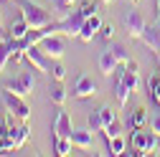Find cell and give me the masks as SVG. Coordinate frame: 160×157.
I'll return each instance as SVG.
<instances>
[{
  "instance_id": "1",
  "label": "cell",
  "mask_w": 160,
  "mask_h": 157,
  "mask_svg": "<svg viewBox=\"0 0 160 157\" xmlns=\"http://www.w3.org/2000/svg\"><path fill=\"white\" fill-rule=\"evenodd\" d=\"M18 5H21V18H23L31 28H46V26L53 23L46 8L36 5V3H28V0H18Z\"/></svg>"
},
{
  "instance_id": "2",
  "label": "cell",
  "mask_w": 160,
  "mask_h": 157,
  "mask_svg": "<svg viewBox=\"0 0 160 157\" xmlns=\"http://www.w3.org/2000/svg\"><path fill=\"white\" fill-rule=\"evenodd\" d=\"M132 150H135V155H155L158 152V134L150 129V132H145V129H135L132 132Z\"/></svg>"
},
{
  "instance_id": "3",
  "label": "cell",
  "mask_w": 160,
  "mask_h": 157,
  "mask_svg": "<svg viewBox=\"0 0 160 157\" xmlns=\"http://www.w3.org/2000/svg\"><path fill=\"white\" fill-rule=\"evenodd\" d=\"M0 99H3V104H5V109L15 117V119H21V122H26L28 117H31V107L26 104V99L23 96H18V94H13V91H8V89H3L0 91Z\"/></svg>"
},
{
  "instance_id": "4",
  "label": "cell",
  "mask_w": 160,
  "mask_h": 157,
  "mask_svg": "<svg viewBox=\"0 0 160 157\" xmlns=\"http://www.w3.org/2000/svg\"><path fill=\"white\" fill-rule=\"evenodd\" d=\"M5 89L26 99V96H28V94H33V89H36V78H33V74H31V71H23L21 76L10 78V81L5 84Z\"/></svg>"
},
{
  "instance_id": "5",
  "label": "cell",
  "mask_w": 160,
  "mask_h": 157,
  "mask_svg": "<svg viewBox=\"0 0 160 157\" xmlns=\"http://www.w3.org/2000/svg\"><path fill=\"white\" fill-rule=\"evenodd\" d=\"M26 61L41 74H51V58L43 53L41 46H26Z\"/></svg>"
},
{
  "instance_id": "6",
  "label": "cell",
  "mask_w": 160,
  "mask_h": 157,
  "mask_svg": "<svg viewBox=\"0 0 160 157\" xmlns=\"http://www.w3.org/2000/svg\"><path fill=\"white\" fill-rule=\"evenodd\" d=\"M51 132H53V137H71V134H74L71 117L64 112V107H58L56 119H53V124H51Z\"/></svg>"
},
{
  "instance_id": "7",
  "label": "cell",
  "mask_w": 160,
  "mask_h": 157,
  "mask_svg": "<svg viewBox=\"0 0 160 157\" xmlns=\"http://www.w3.org/2000/svg\"><path fill=\"white\" fill-rule=\"evenodd\" d=\"M38 46L43 48V53H46L48 58H56V61H58V58L64 56V51H66V43H64V38H58L56 33H53V36H48V38H43V41L38 43Z\"/></svg>"
},
{
  "instance_id": "8",
  "label": "cell",
  "mask_w": 160,
  "mask_h": 157,
  "mask_svg": "<svg viewBox=\"0 0 160 157\" xmlns=\"http://www.w3.org/2000/svg\"><path fill=\"white\" fill-rule=\"evenodd\" d=\"M84 21L87 18L82 15V13H74V15H69V18H64V21H58V28H61V33H66V36H76L79 38V33H82V26H84Z\"/></svg>"
},
{
  "instance_id": "9",
  "label": "cell",
  "mask_w": 160,
  "mask_h": 157,
  "mask_svg": "<svg viewBox=\"0 0 160 157\" xmlns=\"http://www.w3.org/2000/svg\"><path fill=\"white\" fill-rule=\"evenodd\" d=\"M125 26H127V33H130V38H140L148 23H145L142 13H137V10H130V13L125 15Z\"/></svg>"
},
{
  "instance_id": "10",
  "label": "cell",
  "mask_w": 160,
  "mask_h": 157,
  "mask_svg": "<svg viewBox=\"0 0 160 157\" xmlns=\"http://www.w3.org/2000/svg\"><path fill=\"white\" fill-rule=\"evenodd\" d=\"M71 94L76 96V99H87V96H94V94H97V84L92 81L89 76H79Z\"/></svg>"
},
{
  "instance_id": "11",
  "label": "cell",
  "mask_w": 160,
  "mask_h": 157,
  "mask_svg": "<svg viewBox=\"0 0 160 157\" xmlns=\"http://www.w3.org/2000/svg\"><path fill=\"white\" fill-rule=\"evenodd\" d=\"M99 28H102V18H99L97 13L94 15H89L87 21H84V26H82V33H79V38H82V41H92V38L99 33Z\"/></svg>"
},
{
  "instance_id": "12",
  "label": "cell",
  "mask_w": 160,
  "mask_h": 157,
  "mask_svg": "<svg viewBox=\"0 0 160 157\" xmlns=\"http://www.w3.org/2000/svg\"><path fill=\"white\" fill-rule=\"evenodd\" d=\"M71 142H74V147H79V150H89V147L94 145V132H92L89 127H87V129H74Z\"/></svg>"
},
{
  "instance_id": "13",
  "label": "cell",
  "mask_w": 160,
  "mask_h": 157,
  "mask_svg": "<svg viewBox=\"0 0 160 157\" xmlns=\"http://www.w3.org/2000/svg\"><path fill=\"white\" fill-rule=\"evenodd\" d=\"M117 56L109 51V48H104L102 51V56H99V71H102L104 76H112V71H117Z\"/></svg>"
},
{
  "instance_id": "14",
  "label": "cell",
  "mask_w": 160,
  "mask_h": 157,
  "mask_svg": "<svg viewBox=\"0 0 160 157\" xmlns=\"http://www.w3.org/2000/svg\"><path fill=\"white\" fill-rule=\"evenodd\" d=\"M150 119L148 117V112H145V107H137L135 112H130V119H127V129H142L145 127V122Z\"/></svg>"
},
{
  "instance_id": "15",
  "label": "cell",
  "mask_w": 160,
  "mask_h": 157,
  "mask_svg": "<svg viewBox=\"0 0 160 157\" xmlns=\"http://www.w3.org/2000/svg\"><path fill=\"white\" fill-rule=\"evenodd\" d=\"M158 38H160V26H145L142 36H140V41H142L148 48L158 51Z\"/></svg>"
},
{
  "instance_id": "16",
  "label": "cell",
  "mask_w": 160,
  "mask_h": 157,
  "mask_svg": "<svg viewBox=\"0 0 160 157\" xmlns=\"http://www.w3.org/2000/svg\"><path fill=\"white\" fill-rule=\"evenodd\" d=\"M117 76L125 81V86H127L132 94H137V89H140V78H137V71H132V69H127V66H125V71H117Z\"/></svg>"
},
{
  "instance_id": "17",
  "label": "cell",
  "mask_w": 160,
  "mask_h": 157,
  "mask_svg": "<svg viewBox=\"0 0 160 157\" xmlns=\"http://www.w3.org/2000/svg\"><path fill=\"white\" fill-rule=\"evenodd\" d=\"M28 31H31V26L23 21H15V23H10V38L13 41H26V36H28Z\"/></svg>"
},
{
  "instance_id": "18",
  "label": "cell",
  "mask_w": 160,
  "mask_h": 157,
  "mask_svg": "<svg viewBox=\"0 0 160 157\" xmlns=\"http://www.w3.org/2000/svg\"><path fill=\"white\" fill-rule=\"evenodd\" d=\"M130 94H132V91L125 86V81H122V78L117 76V81H114V96H117V104H119V107H127Z\"/></svg>"
},
{
  "instance_id": "19",
  "label": "cell",
  "mask_w": 160,
  "mask_h": 157,
  "mask_svg": "<svg viewBox=\"0 0 160 157\" xmlns=\"http://www.w3.org/2000/svg\"><path fill=\"white\" fill-rule=\"evenodd\" d=\"M71 147H74V142H71V137H56V145H53V152H56L58 157H66V155H71Z\"/></svg>"
},
{
  "instance_id": "20",
  "label": "cell",
  "mask_w": 160,
  "mask_h": 157,
  "mask_svg": "<svg viewBox=\"0 0 160 157\" xmlns=\"http://www.w3.org/2000/svg\"><path fill=\"white\" fill-rule=\"evenodd\" d=\"M87 127L92 132H104V119H102V114H99V109H94L89 117H87Z\"/></svg>"
},
{
  "instance_id": "21",
  "label": "cell",
  "mask_w": 160,
  "mask_h": 157,
  "mask_svg": "<svg viewBox=\"0 0 160 157\" xmlns=\"http://www.w3.org/2000/svg\"><path fill=\"white\" fill-rule=\"evenodd\" d=\"M51 102H53L56 107H64V104H66V89L61 86V81H58L56 86H51Z\"/></svg>"
},
{
  "instance_id": "22",
  "label": "cell",
  "mask_w": 160,
  "mask_h": 157,
  "mask_svg": "<svg viewBox=\"0 0 160 157\" xmlns=\"http://www.w3.org/2000/svg\"><path fill=\"white\" fill-rule=\"evenodd\" d=\"M148 91H150V96H152V102L155 104H160V76H150L148 78Z\"/></svg>"
},
{
  "instance_id": "23",
  "label": "cell",
  "mask_w": 160,
  "mask_h": 157,
  "mask_svg": "<svg viewBox=\"0 0 160 157\" xmlns=\"http://www.w3.org/2000/svg\"><path fill=\"white\" fill-rule=\"evenodd\" d=\"M107 142H109V155H114V157H117V155H125V147H127V145H125V140H122V134H119V137H112V140H107Z\"/></svg>"
},
{
  "instance_id": "24",
  "label": "cell",
  "mask_w": 160,
  "mask_h": 157,
  "mask_svg": "<svg viewBox=\"0 0 160 157\" xmlns=\"http://www.w3.org/2000/svg\"><path fill=\"white\" fill-rule=\"evenodd\" d=\"M28 134H31L28 124H21V127H15V132H13V137H15V150H18V147H23V142L28 140Z\"/></svg>"
},
{
  "instance_id": "25",
  "label": "cell",
  "mask_w": 160,
  "mask_h": 157,
  "mask_svg": "<svg viewBox=\"0 0 160 157\" xmlns=\"http://www.w3.org/2000/svg\"><path fill=\"white\" fill-rule=\"evenodd\" d=\"M107 48H109V51H112V53L117 56V61L122 64V66H125V64L130 61V58H127V48H125L122 43H112V46H107Z\"/></svg>"
},
{
  "instance_id": "26",
  "label": "cell",
  "mask_w": 160,
  "mask_h": 157,
  "mask_svg": "<svg viewBox=\"0 0 160 157\" xmlns=\"http://www.w3.org/2000/svg\"><path fill=\"white\" fill-rule=\"evenodd\" d=\"M99 114H102V119H104V127L107 124H112V122H117V112L112 109V107H99Z\"/></svg>"
},
{
  "instance_id": "27",
  "label": "cell",
  "mask_w": 160,
  "mask_h": 157,
  "mask_svg": "<svg viewBox=\"0 0 160 157\" xmlns=\"http://www.w3.org/2000/svg\"><path fill=\"white\" fill-rule=\"evenodd\" d=\"M79 13H82L84 18H89V15H94V13H97V3H92V0H84V3L79 5Z\"/></svg>"
},
{
  "instance_id": "28",
  "label": "cell",
  "mask_w": 160,
  "mask_h": 157,
  "mask_svg": "<svg viewBox=\"0 0 160 157\" xmlns=\"http://www.w3.org/2000/svg\"><path fill=\"white\" fill-rule=\"evenodd\" d=\"M119 134H122V127H119V122H112V124L104 127V137H107V140H112V137H119Z\"/></svg>"
},
{
  "instance_id": "29",
  "label": "cell",
  "mask_w": 160,
  "mask_h": 157,
  "mask_svg": "<svg viewBox=\"0 0 160 157\" xmlns=\"http://www.w3.org/2000/svg\"><path fill=\"white\" fill-rule=\"evenodd\" d=\"M51 76L56 78V81H64V78H66V69H64L61 64H53V66H51Z\"/></svg>"
},
{
  "instance_id": "30",
  "label": "cell",
  "mask_w": 160,
  "mask_h": 157,
  "mask_svg": "<svg viewBox=\"0 0 160 157\" xmlns=\"http://www.w3.org/2000/svg\"><path fill=\"white\" fill-rule=\"evenodd\" d=\"M99 36H102L104 41H112V36H114V26H112V23H102V28H99Z\"/></svg>"
},
{
  "instance_id": "31",
  "label": "cell",
  "mask_w": 160,
  "mask_h": 157,
  "mask_svg": "<svg viewBox=\"0 0 160 157\" xmlns=\"http://www.w3.org/2000/svg\"><path fill=\"white\" fill-rule=\"evenodd\" d=\"M150 129L160 137V109L158 112H152V119H150Z\"/></svg>"
},
{
  "instance_id": "32",
  "label": "cell",
  "mask_w": 160,
  "mask_h": 157,
  "mask_svg": "<svg viewBox=\"0 0 160 157\" xmlns=\"http://www.w3.org/2000/svg\"><path fill=\"white\" fill-rule=\"evenodd\" d=\"M76 0H56V10H71V5Z\"/></svg>"
},
{
  "instance_id": "33",
  "label": "cell",
  "mask_w": 160,
  "mask_h": 157,
  "mask_svg": "<svg viewBox=\"0 0 160 157\" xmlns=\"http://www.w3.org/2000/svg\"><path fill=\"white\" fill-rule=\"evenodd\" d=\"M102 3H104V5H112V3H114V0H102Z\"/></svg>"
},
{
  "instance_id": "34",
  "label": "cell",
  "mask_w": 160,
  "mask_h": 157,
  "mask_svg": "<svg viewBox=\"0 0 160 157\" xmlns=\"http://www.w3.org/2000/svg\"><path fill=\"white\" fill-rule=\"evenodd\" d=\"M158 66H160V53H158Z\"/></svg>"
},
{
  "instance_id": "35",
  "label": "cell",
  "mask_w": 160,
  "mask_h": 157,
  "mask_svg": "<svg viewBox=\"0 0 160 157\" xmlns=\"http://www.w3.org/2000/svg\"><path fill=\"white\" fill-rule=\"evenodd\" d=\"M158 10H160V0H158Z\"/></svg>"
},
{
  "instance_id": "36",
  "label": "cell",
  "mask_w": 160,
  "mask_h": 157,
  "mask_svg": "<svg viewBox=\"0 0 160 157\" xmlns=\"http://www.w3.org/2000/svg\"><path fill=\"white\" fill-rule=\"evenodd\" d=\"M130 3H137V0H130Z\"/></svg>"
}]
</instances>
